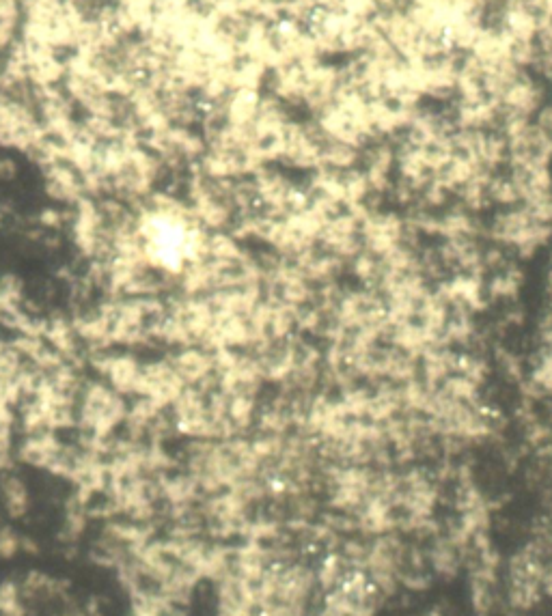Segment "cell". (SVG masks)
Here are the masks:
<instances>
[{
    "mask_svg": "<svg viewBox=\"0 0 552 616\" xmlns=\"http://www.w3.org/2000/svg\"><path fill=\"white\" fill-rule=\"evenodd\" d=\"M0 509L13 522L22 520L33 509L31 487L18 472L0 474Z\"/></svg>",
    "mask_w": 552,
    "mask_h": 616,
    "instance_id": "cell-1",
    "label": "cell"
},
{
    "mask_svg": "<svg viewBox=\"0 0 552 616\" xmlns=\"http://www.w3.org/2000/svg\"><path fill=\"white\" fill-rule=\"evenodd\" d=\"M462 554L464 550L451 537H434L430 552H427V563H430L434 576L453 580L462 569Z\"/></svg>",
    "mask_w": 552,
    "mask_h": 616,
    "instance_id": "cell-2",
    "label": "cell"
},
{
    "mask_svg": "<svg viewBox=\"0 0 552 616\" xmlns=\"http://www.w3.org/2000/svg\"><path fill=\"white\" fill-rule=\"evenodd\" d=\"M26 541L11 524L0 526V560H13L18 554L26 552Z\"/></svg>",
    "mask_w": 552,
    "mask_h": 616,
    "instance_id": "cell-3",
    "label": "cell"
},
{
    "mask_svg": "<svg viewBox=\"0 0 552 616\" xmlns=\"http://www.w3.org/2000/svg\"><path fill=\"white\" fill-rule=\"evenodd\" d=\"M535 347L540 349H550L552 352V300L548 306H544V311L537 317L535 324Z\"/></svg>",
    "mask_w": 552,
    "mask_h": 616,
    "instance_id": "cell-4",
    "label": "cell"
},
{
    "mask_svg": "<svg viewBox=\"0 0 552 616\" xmlns=\"http://www.w3.org/2000/svg\"><path fill=\"white\" fill-rule=\"evenodd\" d=\"M542 591L546 593V595H550L552 597V563L546 567V571H544V578H542Z\"/></svg>",
    "mask_w": 552,
    "mask_h": 616,
    "instance_id": "cell-5",
    "label": "cell"
},
{
    "mask_svg": "<svg viewBox=\"0 0 552 616\" xmlns=\"http://www.w3.org/2000/svg\"><path fill=\"white\" fill-rule=\"evenodd\" d=\"M419 616H445V612L440 610L438 606H434V608H430V610H425L423 614H419Z\"/></svg>",
    "mask_w": 552,
    "mask_h": 616,
    "instance_id": "cell-6",
    "label": "cell"
}]
</instances>
